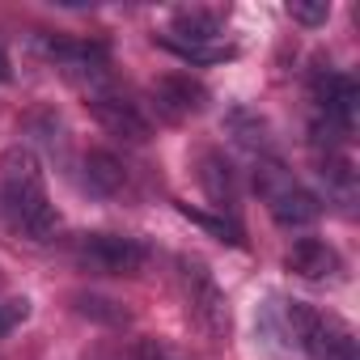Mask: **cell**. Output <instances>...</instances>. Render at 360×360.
Returning a JSON list of instances; mask_svg holds the SVG:
<instances>
[{
	"label": "cell",
	"instance_id": "cell-14",
	"mask_svg": "<svg viewBox=\"0 0 360 360\" xmlns=\"http://www.w3.org/2000/svg\"><path fill=\"white\" fill-rule=\"evenodd\" d=\"M157 43H161L165 51H174V56L191 60V64H221V60L233 56V47H225V43H178V39H169V34H157Z\"/></svg>",
	"mask_w": 360,
	"mask_h": 360
},
{
	"label": "cell",
	"instance_id": "cell-7",
	"mask_svg": "<svg viewBox=\"0 0 360 360\" xmlns=\"http://www.w3.org/2000/svg\"><path fill=\"white\" fill-rule=\"evenodd\" d=\"M153 102H157L161 119L183 123V119H195L208 106V85L195 81L191 72H165V77L153 81Z\"/></svg>",
	"mask_w": 360,
	"mask_h": 360
},
{
	"label": "cell",
	"instance_id": "cell-10",
	"mask_svg": "<svg viewBox=\"0 0 360 360\" xmlns=\"http://www.w3.org/2000/svg\"><path fill=\"white\" fill-rule=\"evenodd\" d=\"M288 271H297L301 280H330L339 271V255L322 238H297L288 246Z\"/></svg>",
	"mask_w": 360,
	"mask_h": 360
},
{
	"label": "cell",
	"instance_id": "cell-18",
	"mask_svg": "<svg viewBox=\"0 0 360 360\" xmlns=\"http://www.w3.org/2000/svg\"><path fill=\"white\" fill-rule=\"evenodd\" d=\"M288 18L301 22V26H326L330 5L326 0H288Z\"/></svg>",
	"mask_w": 360,
	"mask_h": 360
},
{
	"label": "cell",
	"instance_id": "cell-13",
	"mask_svg": "<svg viewBox=\"0 0 360 360\" xmlns=\"http://www.w3.org/2000/svg\"><path fill=\"white\" fill-rule=\"evenodd\" d=\"M72 305H77L81 318H89L98 326H127L131 322V309L123 301H115V297H102V292H77Z\"/></svg>",
	"mask_w": 360,
	"mask_h": 360
},
{
	"label": "cell",
	"instance_id": "cell-6",
	"mask_svg": "<svg viewBox=\"0 0 360 360\" xmlns=\"http://www.w3.org/2000/svg\"><path fill=\"white\" fill-rule=\"evenodd\" d=\"M47 60H56L77 85H85L89 94L102 89L106 81V47L102 43H77V39H43Z\"/></svg>",
	"mask_w": 360,
	"mask_h": 360
},
{
	"label": "cell",
	"instance_id": "cell-4",
	"mask_svg": "<svg viewBox=\"0 0 360 360\" xmlns=\"http://www.w3.org/2000/svg\"><path fill=\"white\" fill-rule=\"evenodd\" d=\"M77 259L85 271H98V276H140L148 263V246L123 233H89L81 238Z\"/></svg>",
	"mask_w": 360,
	"mask_h": 360
},
{
	"label": "cell",
	"instance_id": "cell-9",
	"mask_svg": "<svg viewBox=\"0 0 360 360\" xmlns=\"http://www.w3.org/2000/svg\"><path fill=\"white\" fill-rule=\"evenodd\" d=\"M200 187L208 191V200H212L221 212H233V208H238L242 187H238V169H233V161H229L225 153L208 148V153L200 157Z\"/></svg>",
	"mask_w": 360,
	"mask_h": 360
},
{
	"label": "cell",
	"instance_id": "cell-1",
	"mask_svg": "<svg viewBox=\"0 0 360 360\" xmlns=\"http://www.w3.org/2000/svg\"><path fill=\"white\" fill-rule=\"evenodd\" d=\"M0 208H5L9 225L30 242H47L60 229V212L47 200L43 165L30 148H9L0 157Z\"/></svg>",
	"mask_w": 360,
	"mask_h": 360
},
{
	"label": "cell",
	"instance_id": "cell-15",
	"mask_svg": "<svg viewBox=\"0 0 360 360\" xmlns=\"http://www.w3.org/2000/svg\"><path fill=\"white\" fill-rule=\"evenodd\" d=\"M322 178H326V187H330L343 204H352V195H356V174H352V161H343V157H330V153H326V161H322Z\"/></svg>",
	"mask_w": 360,
	"mask_h": 360
},
{
	"label": "cell",
	"instance_id": "cell-12",
	"mask_svg": "<svg viewBox=\"0 0 360 360\" xmlns=\"http://www.w3.org/2000/svg\"><path fill=\"white\" fill-rule=\"evenodd\" d=\"M165 34L178 39V43H217V39L225 34V22H221V13L187 9V13H178V18H174V26H169Z\"/></svg>",
	"mask_w": 360,
	"mask_h": 360
},
{
	"label": "cell",
	"instance_id": "cell-17",
	"mask_svg": "<svg viewBox=\"0 0 360 360\" xmlns=\"http://www.w3.org/2000/svg\"><path fill=\"white\" fill-rule=\"evenodd\" d=\"M119 360H191V356H183L178 347H169L165 339H131Z\"/></svg>",
	"mask_w": 360,
	"mask_h": 360
},
{
	"label": "cell",
	"instance_id": "cell-11",
	"mask_svg": "<svg viewBox=\"0 0 360 360\" xmlns=\"http://www.w3.org/2000/svg\"><path fill=\"white\" fill-rule=\"evenodd\" d=\"M81 178H85V187H89L94 195H119L123 183H127V169H123V161H119L115 153L94 148V153H85V161H81Z\"/></svg>",
	"mask_w": 360,
	"mask_h": 360
},
{
	"label": "cell",
	"instance_id": "cell-3",
	"mask_svg": "<svg viewBox=\"0 0 360 360\" xmlns=\"http://www.w3.org/2000/svg\"><path fill=\"white\" fill-rule=\"evenodd\" d=\"M178 280H183V292H187V305H191L195 322L212 339H221L229 330V297L217 284V276L200 259H178Z\"/></svg>",
	"mask_w": 360,
	"mask_h": 360
},
{
	"label": "cell",
	"instance_id": "cell-8",
	"mask_svg": "<svg viewBox=\"0 0 360 360\" xmlns=\"http://www.w3.org/2000/svg\"><path fill=\"white\" fill-rule=\"evenodd\" d=\"M314 98L339 131H352L356 110H360V85L347 72H318L314 77Z\"/></svg>",
	"mask_w": 360,
	"mask_h": 360
},
{
	"label": "cell",
	"instance_id": "cell-2",
	"mask_svg": "<svg viewBox=\"0 0 360 360\" xmlns=\"http://www.w3.org/2000/svg\"><path fill=\"white\" fill-rule=\"evenodd\" d=\"M255 187L267 200V212L280 229H305L322 217V204L314 191H305L297 178L276 161V157H259L255 161Z\"/></svg>",
	"mask_w": 360,
	"mask_h": 360
},
{
	"label": "cell",
	"instance_id": "cell-19",
	"mask_svg": "<svg viewBox=\"0 0 360 360\" xmlns=\"http://www.w3.org/2000/svg\"><path fill=\"white\" fill-rule=\"evenodd\" d=\"M30 318V301L26 297H9V301H0V335H9L13 326H22Z\"/></svg>",
	"mask_w": 360,
	"mask_h": 360
},
{
	"label": "cell",
	"instance_id": "cell-5",
	"mask_svg": "<svg viewBox=\"0 0 360 360\" xmlns=\"http://www.w3.org/2000/svg\"><path fill=\"white\" fill-rule=\"evenodd\" d=\"M85 106H89V115H94L110 136H119V140H127V144H144V140L153 136L148 115H144L131 98H123V94H115V89H94Z\"/></svg>",
	"mask_w": 360,
	"mask_h": 360
},
{
	"label": "cell",
	"instance_id": "cell-16",
	"mask_svg": "<svg viewBox=\"0 0 360 360\" xmlns=\"http://www.w3.org/2000/svg\"><path fill=\"white\" fill-rule=\"evenodd\" d=\"M178 212H183L187 221H195L200 229H208L212 238H221V242H229V246H238V242H242V233H238V225H233V221H225V217H208V212H200V208H191V204H178Z\"/></svg>",
	"mask_w": 360,
	"mask_h": 360
}]
</instances>
